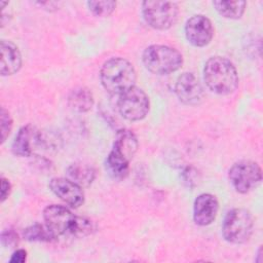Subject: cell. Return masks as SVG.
I'll return each instance as SVG.
<instances>
[{
  "instance_id": "6da1fadb",
  "label": "cell",
  "mask_w": 263,
  "mask_h": 263,
  "mask_svg": "<svg viewBox=\"0 0 263 263\" xmlns=\"http://www.w3.org/2000/svg\"><path fill=\"white\" fill-rule=\"evenodd\" d=\"M43 219L57 237L61 235L84 237L96 231V224L90 219L76 216L64 205H47L43 211Z\"/></svg>"
},
{
  "instance_id": "7a4b0ae2",
  "label": "cell",
  "mask_w": 263,
  "mask_h": 263,
  "mask_svg": "<svg viewBox=\"0 0 263 263\" xmlns=\"http://www.w3.org/2000/svg\"><path fill=\"white\" fill-rule=\"evenodd\" d=\"M103 87L111 95L120 96L136 85L137 73L133 64L124 58L107 60L100 71Z\"/></svg>"
},
{
  "instance_id": "3957f363",
  "label": "cell",
  "mask_w": 263,
  "mask_h": 263,
  "mask_svg": "<svg viewBox=\"0 0 263 263\" xmlns=\"http://www.w3.org/2000/svg\"><path fill=\"white\" fill-rule=\"evenodd\" d=\"M206 86L218 95L232 93L238 85V74L231 61L224 57L210 58L203 68Z\"/></svg>"
},
{
  "instance_id": "277c9868",
  "label": "cell",
  "mask_w": 263,
  "mask_h": 263,
  "mask_svg": "<svg viewBox=\"0 0 263 263\" xmlns=\"http://www.w3.org/2000/svg\"><path fill=\"white\" fill-rule=\"evenodd\" d=\"M142 60L148 71L158 75L176 72L183 65V55L179 50L161 44L148 46L143 52Z\"/></svg>"
},
{
  "instance_id": "5b68a950",
  "label": "cell",
  "mask_w": 263,
  "mask_h": 263,
  "mask_svg": "<svg viewBox=\"0 0 263 263\" xmlns=\"http://www.w3.org/2000/svg\"><path fill=\"white\" fill-rule=\"evenodd\" d=\"M254 220L252 214L242 208L230 210L222 224V234L226 241L240 245L248 241L253 233Z\"/></svg>"
},
{
  "instance_id": "8992f818",
  "label": "cell",
  "mask_w": 263,
  "mask_h": 263,
  "mask_svg": "<svg viewBox=\"0 0 263 263\" xmlns=\"http://www.w3.org/2000/svg\"><path fill=\"white\" fill-rule=\"evenodd\" d=\"M178 5L172 1H144L142 14L145 22L155 30H167L177 21Z\"/></svg>"
},
{
  "instance_id": "52a82bcc",
  "label": "cell",
  "mask_w": 263,
  "mask_h": 263,
  "mask_svg": "<svg viewBox=\"0 0 263 263\" xmlns=\"http://www.w3.org/2000/svg\"><path fill=\"white\" fill-rule=\"evenodd\" d=\"M117 107L123 118L129 121H139L147 116L150 100L142 88L135 85L119 96Z\"/></svg>"
},
{
  "instance_id": "ba28073f",
  "label": "cell",
  "mask_w": 263,
  "mask_h": 263,
  "mask_svg": "<svg viewBox=\"0 0 263 263\" xmlns=\"http://www.w3.org/2000/svg\"><path fill=\"white\" fill-rule=\"evenodd\" d=\"M228 177L233 188L237 192L246 194L259 186L262 181V171L257 162L240 160L230 167Z\"/></svg>"
},
{
  "instance_id": "9c48e42d",
  "label": "cell",
  "mask_w": 263,
  "mask_h": 263,
  "mask_svg": "<svg viewBox=\"0 0 263 263\" xmlns=\"http://www.w3.org/2000/svg\"><path fill=\"white\" fill-rule=\"evenodd\" d=\"M185 35L190 44L196 47H203L213 39V24L206 16L195 14L186 22Z\"/></svg>"
},
{
  "instance_id": "30bf717a",
  "label": "cell",
  "mask_w": 263,
  "mask_h": 263,
  "mask_svg": "<svg viewBox=\"0 0 263 263\" xmlns=\"http://www.w3.org/2000/svg\"><path fill=\"white\" fill-rule=\"evenodd\" d=\"M175 92L185 105H198L203 99V88L198 78L190 72L181 74L175 84Z\"/></svg>"
},
{
  "instance_id": "8fae6325",
  "label": "cell",
  "mask_w": 263,
  "mask_h": 263,
  "mask_svg": "<svg viewBox=\"0 0 263 263\" xmlns=\"http://www.w3.org/2000/svg\"><path fill=\"white\" fill-rule=\"evenodd\" d=\"M50 190L71 208H79L84 203V192L80 185L70 179L55 177L49 181Z\"/></svg>"
},
{
  "instance_id": "7c38bea8",
  "label": "cell",
  "mask_w": 263,
  "mask_h": 263,
  "mask_svg": "<svg viewBox=\"0 0 263 263\" xmlns=\"http://www.w3.org/2000/svg\"><path fill=\"white\" fill-rule=\"evenodd\" d=\"M42 137L40 132L33 125L27 124L21 127L12 142L11 151L14 155L27 157L34 153L38 145H41Z\"/></svg>"
},
{
  "instance_id": "4fadbf2b",
  "label": "cell",
  "mask_w": 263,
  "mask_h": 263,
  "mask_svg": "<svg viewBox=\"0 0 263 263\" xmlns=\"http://www.w3.org/2000/svg\"><path fill=\"white\" fill-rule=\"evenodd\" d=\"M218 211L217 197L211 193H201L193 203V220L199 226H208L215 221Z\"/></svg>"
},
{
  "instance_id": "5bb4252c",
  "label": "cell",
  "mask_w": 263,
  "mask_h": 263,
  "mask_svg": "<svg viewBox=\"0 0 263 263\" xmlns=\"http://www.w3.org/2000/svg\"><path fill=\"white\" fill-rule=\"evenodd\" d=\"M0 73L2 76H10L17 73L22 67V54L18 47L11 41L1 40Z\"/></svg>"
},
{
  "instance_id": "9a60e30c",
  "label": "cell",
  "mask_w": 263,
  "mask_h": 263,
  "mask_svg": "<svg viewBox=\"0 0 263 263\" xmlns=\"http://www.w3.org/2000/svg\"><path fill=\"white\" fill-rule=\"evenodd\" d=\"M106 170L114 180H123L129 173V160L112 148L106 159Z\"/></svg>"
},
{
  "instance_id": "2e32d148",
  "label": "cell",
  "mask_w": 263,
  "mask_h": 263,
  "mask_svg": "<svg viewBox=\"0 0 263 263\" xmlns=\"http://www.w3.org/2000/svg\"><path fill=\"white\" fill-rule=\"evenodd\" d=\"M113 148L130 160L139 148V142L132 130L120 129L116 135Z\"/></svg>"
},
{
  "instance_id": "e0dca14e",
  "label": "cell",
  "mask_w": 263,
  "mask_h": 263,
  "mask_svg": "<svg viewBox=\"0 0 263 263\" xmlns=\"http://www.w3.org/2000/svg\"><path fill=\"white\" fill-rule=\"evenodd\" d=\"M69 106L80 113L89 111L95 103L92 92L86 87H76L70 91L68 97Z\"/></svg>"
},
{
  "instance_id": "ac0fdd59",
  "label": "cell",
  "mask_w": 263,
  "mask_h": 263,
  "mask_svg": "<svg viewBox=\"0 0 263 263\" xmlns=\"http://www.w3.org/2000/svg\"><path fill=\"white\" fill-rule=\"evenodd\" d=\"M69 179L81 187L89 186L96 177V171L91 165L84 163H73L68 167Z\"/></svg>"
},
{
  "instance_id": "d6986e66",
  "label": "cell",
  "mask_w": 263,
  "mask_h": 263,
  "mask_svg": "<svg viewBox=\"0 0 263 263\" xmlns=\"http://www.w3.org/2000/svg\"><path fill=\"white\" fill-rule=\"evenodd\" d=\"M213 5L220 15L225 18L237 20L240 18L246 10L247 3L245 1H214Z\"/></svg>"
},
{
  "instance_id": "ffe728a7",
  "label": "cell",
  "mask_w": 263,
  "mask_h": 263,
  "mask_svg": "<svg viewBox=\"0 0 263 263\" xmlns=\"http://www.w3.org/2000/svg\"><path fill=\"white\" fill-rule=\"evenodd\" d=\"M24 237L29 241L51 242L57 240L55 234L47 227L46 224H33L24 230Z\"/></svg>"
},
{
  "instance_id": "44dd1931",
  "label": "cell",
  "mask_w": 263,
  "mask_h": 263,
  "mask_svg": "<svg viewBox=\"0 0 263 263\" xmlns=\"http://www.w3.org/2000/svg\"><path fill=\"white\" fill-rule=\"evenodd\" d=\"M89 10L98 16H108L116 8V2L112 0L104 1H88L87 2Z\"/></svg>"
},
{
  "instance_id": "7402d4cb",
  "label": "cell",
  "mask_w": 263,
  "mask_h": 263,
  "mask_svg": "<svg viewBox=\"0 0 263 263\" xmlns=\"http://www.w3.org/2000/svg\"><path fill=\"white\" fill-rule=\"evenodd\" d=\"M0 132H1V143L3 144L6 139L8 138L11 128H12V118L10 116V113L8 110H6L4 107L1 108L0 112Z\"/></svg>"
},
{
  "instance_id": "603a6c76",
  "label": "cell",
  "mask_w": 263,
  "mask_h": 263,
  "mask_svg": "<svg viewBox=\"0 0 263 263\" xmlns=\"http://www.w3.org/2000/svg\"><path fill=\"white\" fill-rule=\"evenodd\" d=\"M1 243L4 247L13 248L18 243V236L12 229H6L1 233Z\"/></svg>"
},
{
  "instance_id": "cb8c5ba5",
  "label": "cell",
  "mask_w": 263,
  "mask_h": 263,
  "mask_svg": "<svg viewBox=\"0 0 263 263\" xmlns=\"http://www.w3.org/2000/svg\"><path fill=\"white\" fill-rule=\"evenodd\" d=\"M182 177L184 182L188 187H193L196 185V180H197V171L192 167V166H187L184 172L182 173Z\"/></svg>"
},
{
  "instance_id": "d4e9b609",
  "label": "cell",
  "mask_w": 263,
  "mask_h": 263,
  "mask_svg": "<svg viewBox=\"0 0 263 263\" xmlns=\"http://www.w3.org/2000/svg\"><path fill=\"white\" fill-rule=\"evenodd\" d=\"M10 192H11V184L9 180L4 177H1V194H0L1 202H4L7 199Z\"/></svg>"
},
{
  "instance_id": "484cf974",
  "label": "cell",
  "mask_w": 263,
  "mask_h": 263,
  "mask_svg": "<svg viewBox=\"0 0 263 263\" xmlns=\"http://www.w3.org/2000/svg\"><path fill=\"white\" fill-rule=\"evenodd\" d=\"M27 260V251L24 249H17L15 250L10 259L9 262L10 263H24Z\"/></svg>"
}]
</instances>
